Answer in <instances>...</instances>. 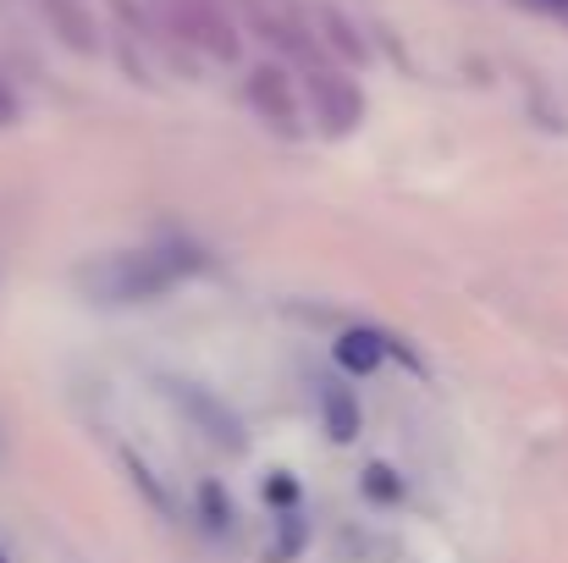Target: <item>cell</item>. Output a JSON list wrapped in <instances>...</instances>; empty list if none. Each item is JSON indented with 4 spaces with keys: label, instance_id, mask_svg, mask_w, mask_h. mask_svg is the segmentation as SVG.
<instances>
[{
    "label": "cell",
    "instance_id": "1",
    "mask_svg": "<svg viewBox=\"0 0 568 563\" xmlns=\"http://www.w3.org/2000/svg\"><path fill=\"white\" fill-rule=\"evenodd\" d=\"M199 271L189 243H150V249H116L89 265H78V293L94 304H150L172 293L183 277Z\"/></svg>",
    "mask_w": 568,
    "mask_h": 563
},
{
    "label": "cell",
    "instance_id": "2",
    "mask_svg": "<svg viewBox=\"0 0 568 563\" xmlns=\"http://www.w3.org/2000/svg\"><path fill=\"white\" fill-rule=\"evenodd\" d=\"M304 94H310V111H315V122H321L326 139H348V133L365 122V94H359V83H354L348 72L326 67V61H315V67L304 72Z\"/></svg>",
    "mask_w": 568,
    "mask_h": 563
},
{
    "label": "cell",
    "instance_id": "3",
    "mask_svg": "<svg viewBox=\"0 0 568 563\" xmlns=\"http://www.w3.org/2000/svg\"><path fill=\"white\" fill-rule=\"evenodd\" d=\"M166 22L189 44L210 50L215 61H237V28H232V17H226L221 0H166Z\"/></svg>",
    "mask_w": 568,
    "mask_h": 563
},
{
    "label": "cell",
    "instance_id": "4",
    "mask_svg": "<svg viewBox=\"0 0 568 563\" xmlns=\"http://www.w3.org/2000/svg\"><path fill=\"white\" fill-rule=\"evenodd\" d=\"M248 111L271 128V133H282V139H298L304 133V122H298V94H293V78H287V67H276V61H260L254 72H248Z\"/></svg>",
    "mask_w": 568,
    "mask_h": 563
},
{
    "label": "cell",
    "instance_id": "5",
    "mask_svg": "<svg viewBox=\"0 0 568 563\" xmlns=\"http://www.w3.org/2000/svg\"><path fill=\"white\" fill-rule=\"evenodd\" d=\"M39 11H44L50 33L67 50H78V56H94L100 50V28H94V11L83 0H39Z\"/></svg>",
    "mask_w": 568,
    "mask_h": 563
},
{
    "label": "cell",
    "instance_id": "6",
    "mask_svg": "<svg viewBox=\"0 0 568 563\" xmlns=\"http://www.w3.org/2000/svg\"><path fill=\"white\" fill-rule=\"evenodd\" d=\"M315 403H321V420H326V431H332V442H354L359 436V392L348 386V381H337V375H326V381H315Z\"/></svg>",
    "mask_w": 568,
    "mask_h": 563
},
{
    "label": "cell",
    "instance_id": "7",
    "mask_svg": "<svg viewBox=\"0 0 568 563\" xmlns=\"http://www.w3.org/2000/svg\"><path fill=\"white\" fill-rule=\"evenodd\" d=\"M172 398H178V409H189L193 420L204 425V436H210V442H221V448L243 453V431H237V420H232L210 392H199V386H178V381H172Z\"/></svg>",
    "mask_w": 568,
    "mask_h": 563
},
{
    "label": "cell",
    "instance_id": "8",
    "mask_svg": "<svg viewBox=\"0 0 568 563\" xmlns=\"http://www.w3.org/2000/svg\"><path fill=\"white\" fill-rule=\"evenodd\" d=\"M386 349H392V343H386L381 332H371V326H348V332L337 338V365L348 375H371L381 360H386Z\"/></svg>",
    "mask_w": 568,
    "mask_h": 563
},
{
    "label": "cell",
    "instance_id": "9",
    "mask_svg": "<svg viewBox=\"0 0 568 563\" xmlns=\"http://www.w3.org/2000/svg\"><path fill=\"white\" fill-rule=\"evenodd\" d=\"M315 22L326 28V44H332L343 61H365V39L348 28V17H343L337 6H321V11H315Z\"/></svg>",
    "mask_w": 568,
    "mask_h": 563
},
{
    "label": "cell",
    "instance_id": "10",
    "mask_svg": "<svg viewBox=\"0 0 568 563\" xmlns=\"http://www.w3.org/2000/svg\"><path fill=\"white\" fill-rule=\"evenodd\" d=\"M199 503H204V525H210V531H226V525H232V497L221 492V481H204Z\"/></svg>",
    "mask_w": 568,
    "mask_h": 563
},
{
    "label": "cell",
    "instance_id": "11",
    "mask_svg": "<svg viewBox=\"0 0 568 563\" xmlns=\"http://www.w3.org/2000/svg\"><path fill=\"white\" fill-rule=\"evenodd\" d=\"M365 492H371L376 503H397V497H403V481H397L386 464H371V470H365Z\"/></svg>",
    "mask_w": 568,
    "mask_h": 563
},
{
    "label": "cell",
    "instance_id": "12",
    "mask_svg": "<svg viewBox=\"0 0 568 563\" xmlns=\"http://www.w3.org/2000/svg\"><path fill=\"white\" fill-rule=\"evenodd\" d=\"M298 553H304V520H298V514H282V542H276V553H271V559L293 563Z\"/></svg>",
    "mask_w": 568,
    "mask_h": 563
},
{
    "label": "cell",
    "instance_id": "13",
    "mask_svg": "<svg viewBox=\"0 0 568 563\" xmlns=\"http://www.w3.org/2000/svg\"><path fill=\"white\" fill-rule=\"evenodd\" d=\"M293 475H276V481H265V497H276V503H293Z\"/></svg>",
    "mask_w": 568,
    "mask_h": 563
},
{
    "label": "cell",
    "instance_id": "14",
    "mask_svg": "<svg viewBox=\"0 0 568 563\" xmlns=\"http://www.w3.org/2000/svg\"><path fill=\"white\" fill-rule=\"evenodd\" d=\"M17 122V94H11V83L0 78V128H11Z\"/></svg>",
    "mask_w": 568,
    "mask_h": 563
},
{
    "label": "cell",
    "instance_id": "15",
    "mask_svg": "<svg viewBox=\"0 0 568 563\" xmlns=\"http://www.w3.org/2000/svg\"><path fill=\"white\" fill-rule=\"evenodd\" d=\"M530 11H547V17H558V22H568V0H525Z\"/></svg>",
    "mask_w": 568,
    "mask_h": 563
},
{
    "label": "cell",
    "instance_id": "16",
    "mask_svg": "<svg viewBox=\"0 0 568 563\" xmlns=\"http://www.w3.org/2000/svg\"><path fill=\"white\" fill-rule=\"evenodd\" d=\"M0 563H11V559H6V553H0Z\"/></svg>",
    "mask_w": 568,
    "mask_h": 563
}]
</instances>
